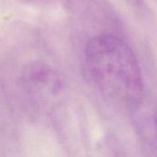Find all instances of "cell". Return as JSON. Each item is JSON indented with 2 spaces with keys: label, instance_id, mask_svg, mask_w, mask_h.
Segmentation results:
<instances>
[{
  "label": "cell",
  "instance_id": "1",
  "mask_svg": "<svg viewBox=\"0 0 157 157\" xmlns=\"http://www.w3.org/2000/svg\"><path fill=\"white\" fill-rule=\"evenodd\" d=\"M85 60L93 83L111 103L124 109L141 105L144 94L143 75L126 42L111 34L96 36L86 45Z\"/></svg>",
  "mask_w": 157,
  "mask_h": 157
},
{
  "label": "cell",
  "instance_id": "2",
  "mask_svg": "<svg viewBox=\"0 0 157 157\" xmlns=\"http://www.w3.org/2000/svg\"><path fill=\"white\" fill-rule=\"evenodd\" d=\"M156 129H157V118H156Z\"/></svg>",
  "mask_w": 157,
  "mask_h": 157
}]
</instances>
